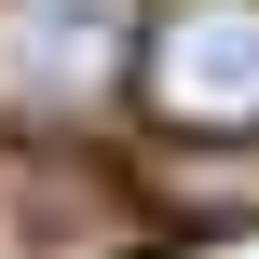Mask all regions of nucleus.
Instances as JSON below:
<instances>
[{"mask_svg": "<svg viewBox=\"0 0 259 259\" xmlns=\"http://www.w3.org/2000/svg\"><path fill=\"white\" fill-rule=\"evenodd\" d=\"M123 82L178 137H259V0H178Z\"/></svg>", "mask_w": 259, "mask_h": 259, "instance_id": "f257e3e1", "label": "nucleus"}, {"mask_svg": "<svg viewBox=\"0 0 259 259\" xmlns=\"http://www.w3.org/2000/svg\"><path fill=\"white\" fill-rule=\"evenodd\" d=\"M137 68L123 0H0V123H82Z\"/></svg>", "mask_w": 259, "mask_h": 259, "instance_id": "f03ea898", "label": "nucleus"}, {"mask_svg": "<svg viewBox=\"0 0 259 259\" xmlns=\"http://www.w3.org/2000/svg\"><path fill=\"white\" fill-rule=\"evenodd\" d=\"M137 219L96 164L41 150V137H0V259H123Z\"/></svg>", "mask_w": 259, "mask_h": 259, "instance_id": "7ed1b4c3", "label": "nucleus"}]
</instances>
